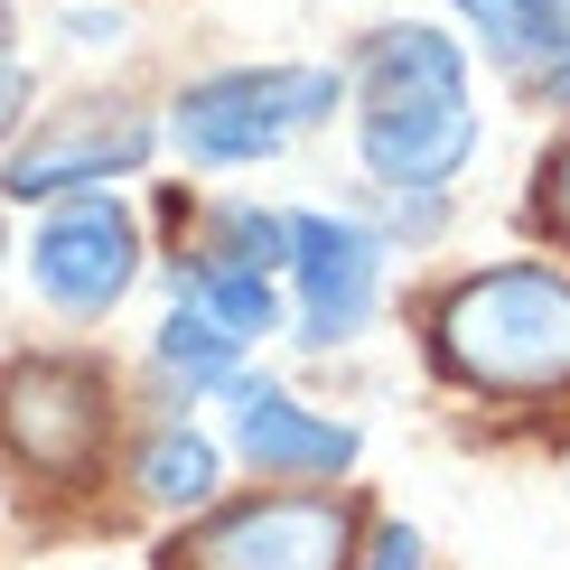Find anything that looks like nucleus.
I'll return each mask as SVG.
<instances>
[{
  "label": "nucleus",
  "mask_w": 570,
  "mask_h": 570,
  "mask_svg": "<svg viewBox=\"0 0 570 570\" xmlns=\"http://www.w3.org/2000/svg\"><path fill=\"white\" fill-rule=\"evenodd\" d=\"M431 355L449 384L495 393V402L570 393V272L495 263L478 281H459L431 308Z\"/></svg>",
  "instance_id": "nucleus-2"
},
{
  "label": "nucleus",
  "mask_w": 570,
  "mask_h": 570,
  "mask_svg": "<svg viewBox=\"0 0 570 570\" xmlns=\"http://www.w3.org/2000/svg\"><path fill=\"white\" fill-rule=\"evenodd\" d=\"M169 281H178V299H197L206 318H216L225 337H244V346L281 327V281L272 272H234L216 253H187V263H169Z\"/></svg>",
  "instance_id": "nucleus-11"
},
{
  "label": "nucleus",
  "mask_w": 570,
  "mask_h": 570,
  "mask_svg": "<svg viewBox=\"0 0 570 570\" xmlns=\"http://www.w3.org/2000/svg\"><path fill=\"white\" fill-rule=\"evenodd\" d=\"M150 355H159V374H169L178 393H225V384H234V355H244V337H225V327L206 318L197 299H178L169 318H159Z\"/></svg>",
  "instance_id": "nucleus-12"
},
{
  "label": "nucleus",
  "mask_w": 570,
  "mask_h": 570,
  "mask_svg": "<svg viewBox=\"0 0 570 570\" xmlns=\"http://www.w3.org/2000/svg\"><path fill=\"white\" fill-rule=\"evenodd\" d=\"M225 412H234V449H244L263 478H346L355 459H365V440L346 431V421L308 412V402H291L281 384H263V374H234L225 384Z\"/></svg>",
  "instance_id": "nucleus-8"
},
{
  "label": "nucleus",
  "mask_w": 570,
  "mask_h": 570,
  "mask_svg": "<svg viewBox=\"0 0 570 570\" xmlns=\"http://www.w3.org/2000/svg\"><path fill=\"white\" fill-rule=\"evenodd\" d=\"M393 244L365 216H291V281H299V346H346L384 299Z\"/></svg>",
  "instance_id": "nucleus-6"
},
{
  "label": "nucleus",
  "mask_w": 570,
  "mask_h": 570,
  "mask_svg": "<svg viewBox=\"0 0 570 570\" xmlns=\"http://www.w3.org/2000/svg\"><path fill=\"white\" fill-rule=\"evenodd\" d=\"M178 570H346L355 561V514L346 495H253V505L206 514L169 552Z\"/></svg>",
  "instance_id": "nucleus-4"
},
{
  "label": "nucleus",
  "mask_w": 570,
  "mask_h": 570,
  "mask_svg": "<svg viewBox=\"0 0 570 570\" xmlns=\"http://www.w3.org/2000/svg\"><path fill=\"white\" fill-rule=\"evenodd\" d=\"M206 234H216V263L234 272H291V216H272V206H244V197H225L216 216H206Z\"/></svg>",
  "instance_id": "nucleus-13"
},
{
  "label": "nucleus",
  "mask_w": 570,
  "mask_h": 570,
  "mask_svg": "<svg viewBox=\"0 0 570 570\" xmlns=\"http://www.w3.org/2000/svg\"><path fill=\"white\" fill-rule=\"evenodd\" d=\"M346 94L355 76H337V66H225V76H197L178 94L169 131L178 159H197V169H263L308 122H327Z\"/></svg>",
  "instance_id": "nucleus-3"
},
{
  "label": "nucleus",
  "mask_w": 570,
  "mask_h": 570,
  "mask_svg": "<svg viewBox=\"0 0 570 570\" xmlns=\"http://www.w3.org/2000/svg\"><path fill=\"white\" fill-rule=\"evenodd\" d=\"M542 216H552V234L570 244V140H561L552 159H542Z\"/></svg>",
  "instance_id": "nucleus-16"
},
{
  "label": "nucleus",
  "mask_w": 570,
  "mask_h": 570,
  "mask_svg": "<svg viewBox=\"0 0 570 570\" xmlns=\"http://www.w3.org/2000/svg\"><path fill=\"white\" fill-rule=\"evenodd\" d=\"M66 29H76V47H112L122 38V10H66Z\"/></svg>",
  "instance_id": "nucleus-18"
},
{
  "label": "nucleus",
  "mask_w": 570,
  "mask_h": 570,
  "mask_svg": "<svg viewBox=\"0 0 570 570\" xmlns=\"http://www.w3.org/2000/svg\"><path fill=\"white\" fill-rule=\"evenodd\" d=\"M29 281H38V299L57 308V318H112L122 291L140 281V225H131V206L112 197V187L66 197L57 216L38 225V244H29Z\"/></svg>",
  "instance_id": "nucleus-5"
},
{
  "label": "nucleus",
  "mask_w": 570,
  "mask_h": 570,
  "mask_svg": "<svg viewBox=\"0 0 570 570\" xmlns=\"http://www.w3.org/2000/svg\"><path fill=\"white\" fill-rule=\"evenodd\" d=\"M355 570H421V533L412 524H374V542H365Z\"/></svg>",
  "instance_id": "nucleus-15"
},
{
  "label": "nucleus",
  "mask_w": 570,
  "mask_h": 570,
  "mask_svg": "<svg viewBox=\"0 0 570 570\" xmlns=\"http://www.w3.org/2000/svg\"><path fill=\"white\" fill-rule=\"evenodd\" d=\"M524 10H533V47H542V57H570V0H524Z\"/></svg>",
  "instance_id": "nucleus-17"
},
{
  "label": "nucleus",
  "mask_w": 570,
  "mask_h": 570,
  "mask_svg": "<svg viewBox=\"0 0 570 570\" xmlns=\"http://www.w3.org/2000/svg\"><path fill=\"white\" fill-rule=\"evenodd\" d=\"M468 10V29H478L495 57H533V10L524 0H459Z\"/></svg>",
  "instance_id": "nucleus-14"
},
{
  "label": "nucleus",
  "mask_w": 570,
  "mask_h": 570,
  "mask_svg": "<svg viewBox=\"0 0 570 570\" xmlns=\"http://www.w3.org/2000/svg\"><path fill=\"white\" fill-rule=\"evenodd\" d=\"M355 159L384 197H440L478 159L468 47L440 29H384L355 57Z\"/></svg>",
  "instance_id": "nucleus-1"
},
{
  "label": "nucleus",
  "mask_w": 570,
  "mask_h": 570,
  "mask_svg": "<svg viewBox=\"0 0 570 570\" xmlns=\"http://www.w3.org/2000/svg\"><path fill=\"white\" fill-rule=\"evenodd\" d=\"M150 159V122L131 104H76L66 122H47L38 140L10 150V197H94L104 178H122Z\"/></svg>",
  "instance_id": "nucleus-7"
},
{
  "label": "nucleus",
  "mask_w": 570,
  "mask_h": 570,
  "mask_svg": "<svg viewBox=\"0 0 570 570\" xmlns=\"http://www.w3.org/2000/svg\"><path fill=\"white\" fill-rule=\"evenodd\" d=\"M216 487H225V459H216V440H206L197 421L150 431V440H140V459H131V495H140V505H159V514L206 505Z\"/></svg>",
  "instance_id": "nucleus-10"
},
{
  "label": "nucleus",
  "mask_w": 570,
  "mask_h": 570,
  "mask_svg": "<svg viewBox=\"0 0 570 570\" xmlns=\"http://www.w3.org/2000/svg\"><path fill=\"white\" fill-rule=\"evenodd\" d=\"M10 440H19V468H85L94 440H104V374L94 365H66V355H29L10 374Z\"/></svg>",
  "instance_id": "nucleus-9"
},
{
  "label": "nucleus",
  "mask_w": 570,
  "mask_h": 570,
  "mask_svg": "<svg viewBox=\"0 0 570 570\" xmlns=\"http://www.w3.org/2000/svg\"><path fill=\"white\" fill-rule=\"evenodd\" d=\"M542 94H552V104H570V57L552 66V76H542Z\"/></svg>",
  "instance_id": "nucleus-19"
}]
</instances>
